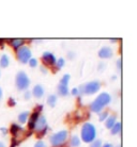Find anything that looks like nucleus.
<instances>
[{
	"instance_id": "7ed1b4c3",
	"label": "nucleus",
	"mask_w": 137,
	"mask_h": 147,
	"mask_svg": "<svg viewBox=\"0 0 137 147\" xmlns=\"http://www.w3.org/2000/svg\"><path fill=\"white\" fill-rule=\"evenodd\" d=\"M100 88H101V83L99 81L94 80L80 85L79 88H78V91H79V94H82V95H93L96 92H99Z\"/></svg>"
},
{
	"instance_id": "ddd939ff",
	"label": "nucleus",
	"mask_w": 137,
	"mask_h": 147,
	"mask_svg": "<svg viewBox=\"0 0 137 147\" xmlns=\"http://www.w3.org/2000/svg\"><path fill=\"white\" fill-rule=\"evenodd\" d=\"M22 128L19 125H17V124H13V125L11 126V128H10V132L13 134L14 138L17 136L19 132H22Z\"/></svg>"
},
{
	"instance_id": "c756f323",
	"label": "nucleus",
	"mask_w": 137,
	"mask_h": 147,
	"mask_svg": "<svg viewBox=\"0 0 137 147\" xmlns=\"http://www.w3.org/2000/svg\"><path fill=\"white\" fill-rule=\"evenodd\" d=\"M25 99L26 100H29L30 98H31V92H29V91H26V93H25Z\"/></svg>"
},
{
	"instance_id": "b1692460",
	"label": "nucleus",
	"mask_w": 137,
	"mask_h": 147,
	"mask_svg": "<svg viewBox=\"0 0 137 147\" xmlns=\"http://www.w3.org/2000/svg\"><path fill=\"white\" fill-rule=\"evenodd\" d=\"M28 64H29V66L30 67H35L37 65V59H34V58H31V59L29 60V62H28Z\"/></svg>"
},
{
	"instance_id": "412c9836",
	"label": "nucleus",
	"mask_w": 137,
	"mask_h": 147,
	"mask_svg": "<svg viewBox=\"0 0 137 147\" xmlns=\"http://www.w3.org/2000/svg\"><path fill=\"white\" fill-rule=\"evenodd\" d=\"M70 78L71 76L69 74H65L62 78H61V80H60V83L59 84H63V85H69V82H70Z\"/></svg>"
},
{
	"instance_id": "bb28decb",
	"label": "nucleus",
	"mask_w": 137,
	"mask_h": 147,
	"mask_svg": "<svg viewBox=\"0 0 137 147\" xmlns=\"http://www.w3.org/2000/svg\"><path fill=\"white\" fill-rule=\"evenodd\" d=\"M15 103H16V101H15L14 98H9V100H7V105L10 106V107H14L15 106Z\"/></svg>"
},
{
	"instance_id": "6e6552de",
	"label": "nucleus",
	"mask_w": 137,
	"mask_h": 147,
	"mask_svg": "<svg viewBox=\"0 0 137 147\" xmlns=\"http://www.w3.org/2000/svg\"><path fill=\"white\" fill-rule=\"evenodd\" d=\"M43 110V106L40 105V106H37V109L34 110V112L31 115H30L29 117V121H28V128L29 130H34V126H35V123H37V118L40 117V113H41V111Z\"/></svg>"
},
{
	"instance_id": "58836bf2",
	"label": "nucleus",
	"mask_w": 137,
	"mask_h": 147,
	"mask_svg": "<svg viewBox=\"0 0 137 147\" xmlns=\"http://www.w3.org/2000/svg\"><path fill=\"white\" fill-rule=\"evenodd\" d=\"M110 42L115 43V42H117V38H110Z\"/></svg>"
},
{
	"instance_id": "f8f14e48",
	"label": "nucleus",
	"mask_w": 137,
	"mask_h": 147,
	"mask_svg": "<svg viewBox=\"0 0 137 147\" xmlns=\"http://www.w3.org/2000/svg\"><path fill=\"white\" fill-rule=\"evenodd\" d=\"M7 42L10 43V45L14 48L15 50H17L20 47H22L24 44H25V40L24 38H12V40H7Z\"/></svg>"
},
{
	"instance_id": "4468645a",
	"label": "nucleus",
	"mask_w": 137,
	"mask_h": 147,
	"mask_svg": "<svg viewBox=\"0 0 137 147\" xmlns=\"http://www.w3.org/2000/svg\"><path fill=\"white\" fill-rule=\"evenodd\" d=\"M116 123V116L115 115H111V116H108L106 119H105V126L107 127L108 129H111V127L115 125Z\"/></svg>"
},
{
	"instance_id": "e433bc0d",
	"label": "nucleus",
	"mask_w": 137,
	"mask_h": 147,
	"mask_svg": "<svg viewBox=\"0 0 137 147\" xmlns=\"http://www.w3.org/2000/svg\"><path fill=\"white\" fill-rule=\"evenodd\" d=\"M0 147H5L4 143H3V142H1V141H0Z\"/></svg>"
},
{
	"instance_id": "dca6fc26",
	"label": "nucleus",
	"mask_w": 137,
	"mask_h": 147,
	"mask_svg": "<svg viewBox=\"0 0 137 147\" xmlns=\"http://www.w3.org/2000/svg\"><path fill=\"white\" fill-rule=\"evenodd\" d=\"M9 64H10V58L7 55H1V58H0V67L5 68V67L9 66Z\"/></svg>"
},
{
	"instance_id": "a878e982",
	"label": "nucleus",
	"mask_w": 137,
	"mask_h": 147,
	"mask_svg": "<svg viewBox=\"0 0 137 147\" xmlns=\"http://www.w3.org/2000/svg\"><path fill=\"white\" fill-rule=\"evenodd\" d=\"M33 147H47V146H46V144H45L43 141H37V143L34 144Z\"/></svg>"
},
{
	"instance_id": "cd10ccee",
	"label": "nucleus",
	"mask_w": 137,
	"mask_h": 147,
	"mask_svg": "<svg viewBox=\"0 0 137 147\" xmlns=\"http://www.w3.org/2000/svg\"><path fill=\"white\" fill-rule=\"evenodd\" d=\"M117 68H118V70L122 69V60L121 59H119L118 61H117Z\"/></svg>"
},
{
	"instance_id": "aec40b11",
	"label": "nucleus",
	"mask_w": 137,
	"mask_h": 147,
	"mask_svg": "<svg viewBox=\"0 0 137 147\" xmlns=\"http://www.w3.org/2000/svg\"><path fill=\"white\" fill-rule=\"evenodd\" d=\"M80 145V139L77 136H73L71 139V146L72 147H78Z\"/></svg>"
},
{
	"instance_id": "393cba45",
	"label": "nucleus",
	"mask_w": 137,
	"mask_h": 147,
	"mask_svg": "<svg viewBox=\"0 0 137 147\" xmlns=\"http://www.w3.org/2000/svg\"><path fill=\"white\" fill-rule=\"evenodd\" d=\"M90 147H102V142L100 140H94L91 143V146Z\"/></svg>"
},
{
	"instance_id": "0eeeda50",
	"label": "nucleus",
	"mask_w": 137,
	"mask_h": 147,
	"mask_svg": "<svg viewBox=\"0 0 137 147\" xmlns=\"http://www.w3.org/2000/svg\"><path fill=\"white\" fill-rule=\"evenodd\" d=\"M16 55H17V59L22 64H26L29 62V60L31 59V50L27 46H22L19 49L16 50Z\"/></svg>"
},
{
	"instance_id": "f704fd0d",
	"label": "nucleus",
	"mask_w": 137,
	"mask_h": 147,
	"mask_svg": "<svg viewBox=\"0 0 137 147\" xmlns=\"http://www.w3.org/2000/svg\"><path fill=\"white\" fill-rule=\"evenodd\" d=\"M0 130H1V131H2L3 133H7V128H1Z\"/></svg>"
},
{
	"instance_id": "5701e85b",
	"label": "nucleus",
	"mask_w": 137,
	"mask_h": 147,
	"mask_svg": "<svg viewBox=\"0 0 137 147\" xmlns=\"http://www.w3.org/2000/svg\"><path fill=\"white\" fill-rule=\"evenodd\" d=\"M108 117V112H106V111H104V112H100V115H99V119H100L101 121H105L106 118Z\"/></svg>"
},
{
	"instance_id": "c9c22d12",
	"label": "nucleus",
	"mask_w": 137,
	"mask_h": 147,
	"mask_svg": "<svg viewBox=\"0 0 137 147\" xmlns=\"http://www.w3.org/2000/svg\"><path fill=\"white\" fill-rule=\"evenodd\" d=\"M67 57H69V58H71V59H72V58L74 57V53H72V52H71L70 55H67Z\"/></svg>"
},
{
	"instance_id": "423d86ee",
	"label": "nucleus",
	"mask_w": 137,
	"mask_h": 147,
	"mask_svg": "<svg viewBox=\"0 0 137 147\" xmlns=\"http://www.w3.org/2000/svg\"><path fill=\"white\" fill-rule=\"evenodd\" d=\"M34 130L37 132V136L39 139H41L42 136H45L46 132L48 130V126H47V121H46V118L44 116H41L37 118V123H35V126H34Z\"/></svg>"
},
{
	"instance_id": "39448f33",
	"label": "nucleus",
	"mask_w": 137,
	"mask_h": 147,
	"mask_svg": "<svg viewBox=\"0 0 137 147\" xmlns=\"http://www.w3.org/2000/svg\"><path fill=\"white\" fill-rule=\"evenodd\" d=\"M67 134H69V133H67V130H60L58 132H56L55 134H52V136H50V139H49L50 144L55 147L61 146V145H63L64 142L67 141Z\"/></svg>"
},
{
	"instance_id": "6ab92c4d",
	"label": "nucleus",
	"mask_w": 137,
	"mask_h": 147,
	"mask_svg": "<svg viewBox=\"0 0 137 147\" xmlns=\"http://www.w3.org/2000/svg\"><path fill=\"white\" fill-rule=\"evenodd\" d=\"M56 102H57V96L56 95H49L47 98V103L49 107L54 108L56 106Z\"/></svg>"
},
{
	"instance_id": "4c0bfd02",
	"label": "nucleus",
	"mask_w": 137,
	"mask_h": 147,
	"mask_svg": "<svg viewBox=\"0 0 137 147\" xmlns=\"http://www.w3.org/2000/svg\"><path fill=\"white\" fill-rule=\"evenodd\" d=\"M1 98H2V90L0 88V100H1Z\"/></svg>"
},
{
	"instance_id": "f03ea898",
	"label": "nucleus",
	"mask_w": 137,
	"mask_h": 147,
	"mask_svg": "<svg viewBox=\"0 0 137 147\" xmlns=\"http://www.w3.org/2000/svg\"><path fill=\"white\" fill-rule=\"evenodd\" d=\"M96 138V129L91 123H85L82 128V140L85 143H92Z\"/></svg>"
},
{
	"instance_id": "9b49d317",
	"label": "nucleus",
	"mask_w": 137,
	"mask_h": 147,
	"mask_svg": "<svg viewBox=\"0 0 137 147\" xmlns=\"http://www.w3.org/2000/svg\"><path fill=\"white\" fill-rule=\"evenodd\" d=\"M31 94H32V96H34L35 98L40 99V98H42L43 95H44V88H43L41 84H37L33 88H32Z\"/></svg>"
},
{
	"instance_id": "2f4dec72",
	"label": "nucleus",
	"mask_w": 137,
	"mask_h": 147,
	"mask_svg": "<svg viewBox=\"0 0 137 147\" xmlns=\"http://www.w3.org/2000/svg\"><path fill=\"white\" fill-rule=\"evenodd\" d=\"M4 42H5V40H4L3 38H0V47L1 48L4 46Z\"/></svg>"
},
{
	"instance_id": "4be33fe9",
	"label": "nucleus",
	"mask_w": 137,
	"mask_h": 147,
	"mask_svg": "<svg viewBox=\"0 0 137 147\" xmlns=\"http://www.w3.org/2000/svg\"><path fill=\"white\" fill-rule=\"evenodd\" d=\"M64 64H65V61L63 58H60L59 60H57V62H56V65H57V68L60 69V68H62L64 66Z\"/></svg>"
},
{
	"instance_id": "c85d7f7f",
	"label": "nucleus",
	"mask_w": 137,
	"mask_h": 147,
	"mask_svg": "<svg viewBox=\"0 0 137 147\" xmlns=\"http://www.w3.org/2000/svg\"><path fill=\"white\" fill-rule=\"evenodd\" d=\"M71 94L72 95H74V96H77V95H79V91H78V88H74L72 91H71Z\"/></svg>"
},
{
	"instance_id": "473e14b6",
	"label": "nucleus",
	"mask_w": 137,
	"mask_h": 147,
	"mask_svg": "<svg viewBox=\"0 0 137 147\" xmlns=\"http://www.w3.org/2000/svg\"><path fill=\"white\" fill-rule=\"evenodd\" d=\"M102 147H114V146H112V144H110V143H105L104 145H102Z\"/></svg>"
},
{
	"instance_id": "7c9ffc66",
	"label": "nucleus",
	"mask_w": 137,
	"mask_h": 147,
	"mask_svg": "<svg viewBox=\"0 0 137 147\" xmlns=\"http://www.w3.org/2000/svg\"><path fill=\"white\" fill-rule=\"evenodd\" d=\"M18 144H19L18 141H16L15 139H13V141H12V144H11V147H16Z\"/></svg>"
},
{
	"instance_id": "f257e3e1",
	"label": "nucleus",
	"mask_w": 137,
	"mask_h": 147,
	"mask_svg": "<svg viewBox=\"0 0 137 147\" xmlns=\"http://www.w3.org/2000/svg\"><path fill=\"white\" fill-rule=\"evenodd\" d=\"M111 101V97L108 93H101L90 105V109L94 113H100L104 107H106Z\"/></svg>"
},
{
	"instance_id": "20e7f679",
	"label": "nucleus",
	"mask_w": 137,
	"mask_h": 147,
	"mask_svg": "<svg viewBox=\"0 0 137 147\" xmlns=\"http://www.w3.org/2000/svg\"><path fill=\"white\" fill-rule=\"evenodd\" d=\"M30 85V79L26 73L18 71L15 77V86L19 91H27Z\"/></svg>"
},
{
	"instance_id": "1a4fd4ad",
	"label": "nucleus",
	"mask_w": 137,
	"mask_h": 147,
	"mask_svg": "<svg viewBox=\"0 0 137 147\" xmlns=\"http://www.w3.org/2000/svg\"><path fill=\"white\" fill-rule=\"evenodd\" d=\"M42 60H43V62H44L46 65H49V66H54V65H56V62H57L56 57L52 55V52H49V51L43 52V55H42Z\"/></svg>"
},
{
	"instance_id": "72a5a7b5",
	"label": "nucleus",
	"mask_w": 137,
	"mask_h": 147,
	"mask_svg": "<svg viewBox=\"0 0 137 147\" xmlns=\"http://www.w3.org/2000/svg\"><path fill=\"white\" fill-rule=\"evenodd\" d=\"M40 68H41V71H42V73H44V74L47 73V70H46V68H45V67L43 66V65H42V66L40 67Z\"/></svg>"
},
{
	"instance_id": "a211bd4d",
	"label": "nucleus",
	"mask_w": 137,
	"mask_h": 147,
	"mask_svg": "<svg viewBox=\"0 0 137 147\" xmlns=\"http://www.w3.org/2000/svg\"><path fill=\"white\" fill-rule=\"evenodd\" d=\"M29 118V112L28 111H24L18 115V121L20 124H25Z\"/></svg>"
},
{
	"instance_id": "f3484780",
	"label": "nucleus",
	"mask_w": 137,
	"mask_h": 147,
	"mask_svg": "<svg viewBox=\"0 0 137 147\" xmlns=\"http://www.w3.org/2000/svg\"><path fill=\"white\" fill-rule=\"evenodd\" d=\"M58 94L60 96L69 95V88H67V85H63V84L58 85Z\"/></svg>"
},
{
	"instance_id": "9d476101",
	"label": "nucleus",
	"mask_w": 137,
	"mask_h": 147,
	"mask_svg": "<svg viewBox=\"0 0 137 147\" xmlns=\"http://www.w3.org/2000/svg\"><path fill=\"white\" fill-rule=\"evenodd\" d=\"M112 49L108 46H105V47H102L99 51V57L101 59H110L112 57Z\"/></svg>"
},
{
	"instance_id": "2eb2a0df",
	"label": "nucleus",
	"mask_w": 137,
	"mask_h": 147,
	"mask_svg": "<svg viewBox=\"0 0 137 147\" xmlns=\"http://www.w3.org/2000/svg\"><path fill=\"white\" fill-rule=\"evenodd\" d=\"M121 128H122L121 123H116L115 125L112 126V127H111V129H110L111 136H116V134H118V133L121 132Z\"/></svg>"
}]
</instances>
